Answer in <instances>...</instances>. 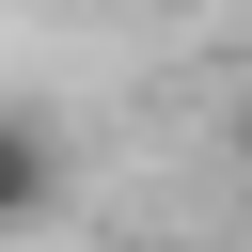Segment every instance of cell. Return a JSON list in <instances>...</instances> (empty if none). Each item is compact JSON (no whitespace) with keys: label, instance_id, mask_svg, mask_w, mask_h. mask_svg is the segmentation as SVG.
Instances as JSON below:
<instances>
[{"label":"cell","instance_id":"obj_1","mask_svg":"<svg viewBox=\"0 0 252 252\" xmlns=\"http://www.w3.org/2000/svg\"><path fill=\"white\" fill-rule=\"evenodd\" d=\"M47 205H63V126L47 110H0V252L47 236Z\"/></svg>","mask_w":252,"mask_h":252},{"label":"cell","instance_id":"obj_2","mask_svg":"<svg viewBox=\"0 0 252 252\" xmlns=\"http://www.w3.org/2000/svg\"><path fill=\"white\" fill-rule=\"evenodd\" d=\"M236 189H252V126H236Z\"/></svg>","mask_w":252,"mask_h":252}]
</instances>
